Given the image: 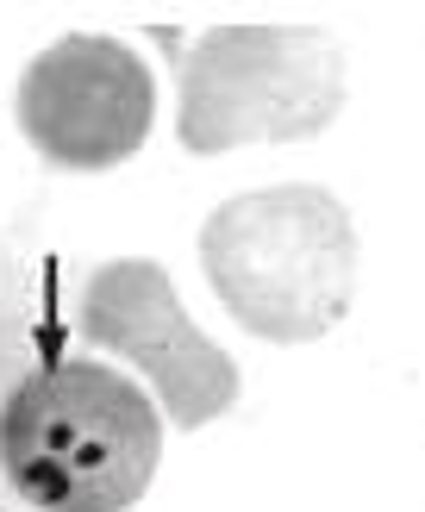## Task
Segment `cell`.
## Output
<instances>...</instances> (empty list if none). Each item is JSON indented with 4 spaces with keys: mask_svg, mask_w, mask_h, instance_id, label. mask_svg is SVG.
Masks as SVG:
<instances>
[{
    "mask_svg": "<svg viewBox=\"0 0 425 512\" xmlns=\"http://www.w3.org/2000/svg\"><path fill=\"white\" fill-rule=\"evenodd\" d=\"M163 419L107 363H44L0 400V469L38 512H132Z\"/></svg>",
    "mask_w": 425,
    "mask_h": 512,
    "instance_id": "obj_1",
    "label": "cell"
},
{
    "mask_svg": "<svg viewBox=\"0 0 425 512\" xmlns=\"http://www.w3.org/2000/svg\"><path fill=\"white\" fill-rule=\"evenodd\" d=\"M200 269L250 338L313 344L357 300V225L313 182L232 194L200 225Z\"/></svg>",
    "mask_w": 425,
    "mask_h": 512,
    "instance_id": "obj_2",
    "label": "cell"
},
{
    "mask_svg": "<svg viewBox=\"0 0 425 512\" xmlns=\"http://www.w3.org/2000/svg\"><path fill=\"white\" fill-rule=\"evenodd\" d=\"M344 107V44L319 25H213L182 57L175 132L194 157L307 144Z\"/></svg>",
    "mask_w": 425,
    "mask_h": 512,
    "instance_id": "obj_3",
    "label": "cell"
},
{
    "mask_svg": "<svg viewBox=\"0 0 425 512\" xmlns=\"http://www.w3.org/2000/svg\"><path fill=\"white\" fill-rule=\"evenodd\" d=\"M13 113L50 169H113L150 138L157 82L132 44L69 32L25 63Z\"/></svg>",
    "mask_w": 425,
    "mask_h": 512,
    "instance_id": "obj_4",
    "label": "cell"
},
{
    "mask_svg": "<svg viewBox=\"0 0 425 512\" xmlns=\"http://www.w3.org/2000/svg\"><path fill=\"white\" fill-rule=\"evenodd\" d=\"M75 313H82L75 325H82L88 344L125 356V363H138L150 381H157L169 425L200 431L207 419L232 413V400H238V363L182 313L175 281L163 275V263H150V256L100 263L88 275Z\"/></svg>",
    "mask_w": 425,
    "mask_h": 512,
    "instance_id": "obj_5",
    "label": "cell"
}]
</instances>
